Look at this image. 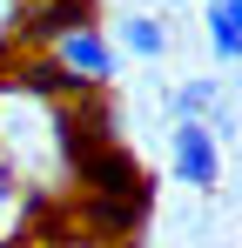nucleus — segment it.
<instances>
[{
    "label": "nucleus",
    "instance_id": "f257e3e1",
    "mask_svg": "<svg viewBox=\"0 0 242 248\" xmlns=\"http://www.w3.org/2000/svg\"><path fill=\"white\" fill-rule=\"evenodd\" d=\"M74 174H81V195H94V202H121V208H148V202H155V174L135 161L121 141L81 155Z\"/></svg>",
    "mask_w": 242,
    "mask_h": 248
},
{
    "label": "nucleus",
    "instance_id": "f03ea898",
    "mask_svg": "<svg viewBox=\"0 0 242 248\" xmlns=\"http://www.w3.org/2000/svg\"><path fill=\"white\" fill-rule=\"evenodd\" d=\"M47 61H54L81 94H108V87H115V41H108L101 27H74V34H61V41L47 47Z\"/></svg>",
    "mask_w": 242,
    "mask_h": 248
},
{
    "label": "nucleus",
    "instance_id": "7ed1b4c3",
    "mask_svg": "<svg viewBox=\"0 0 242 248\" xmlns=\"http://www.w3.org/2000/svg\"><path fill=\"white\" fill-rule=\"evenodd\" d=\"M168 168H175V181L195 188V195H215V188H222V148L208 141L202 121H175L168 127Z\"/></svg>",
    "mask_w": 242,
    "mask_h": 248
},
{
    "label": "nucleus",
    "instance_id": "20e7f679",
    "mask_svg": "<svg viewBox=\"0 0 242 248\" xmlns=\"http://www.w3.org/2000/svg\"><path fill=\"white\" fill-rule=\"evenodd\" d=\"M74 27H94V0H20V41L27 47H54Z\"/></svg>",
    "mask_w": 242,
    "mask_h": 248
},
{
    "label": "nucleus",
    "instance_id": "39448f33",
    "mask_svg": "<svg viewBox=\"0 0 242 248\" xmlns=\"http://www.w3.org/2000/svg\"><path fill=\"white\" fill-rule=\"evenodd\" d=\"M202 20H208V54H215V67H236L242 61V0H215Z\"/></svg>",
    "mask_w": 242,
    "mask_h": 248
},
{
    "label": "nucleus",
    "instance_id": "423d86ee",
    "mask_svg": "<svg viewBox=\"0 0 242 248\" xmlns=\"http://www.w3.org/2000/svg\"><path fill=\"white\" fill-rule=\"evenodd\" d=\"M115 41H121V54H135V61H161V54H168V27H161L155 14H121Z\"/></svg>",
    "mask_w": 242,
    "mask_h": 248
},
{
    "label": "nucleus",
    "instance_id": "0eeeda50",
    "mask_svg": "<svg viewBox=\"0 0 242 248\" xmlns=\"http://www.w3.org/2000/svg\"><path fill=\"white\" fill-rule=\"evenodd\" d=\"M215 108H229V94H222V81H208V74H195V81H182L168 94V114L175 121H208Z\"/></svg>",
    "mask_w": 242,
    "mask_h": 248
},
{
    "label": "nucleus",
    "instance_id": "6e6552de",
    "mask_svg": "<svg viewBox=\"0 0 242 248\" xmlns=\"http://www.w3.org/2000/svg\"><path fill=\"white\" fill-rule=\"evenodd\" d=\"M108 248H141V235H135V242H108Z\"/></svg>",
    "mask_w": 242,
    "mask_h": 248
},
{
    "label": "nucleus",
    "instance_id": "1a4fd4ad",
    "mask_svg": "<svg viewBox=\"0 0 242 248\" xmlns=\"http://www.w3.org/2000/svg\"><path fill=\"white\" fill-rule=\"evenodd\" d=\"M208 7H215V0H208Z\"/></svg>",
    "mask_w": 242,
    "mask_h": 248
}]
</instances>
